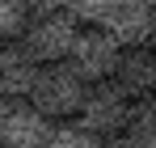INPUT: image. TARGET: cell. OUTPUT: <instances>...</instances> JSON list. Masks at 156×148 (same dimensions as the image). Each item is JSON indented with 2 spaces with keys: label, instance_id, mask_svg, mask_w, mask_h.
<instances>
[{
  "label": "cell",
  "instance_id": "obj_1",
  "mask_svg": "<svg viewBox=\"0 0 156 148\" xmlns=\"http://www.w3.org/2000/svg\"><path fill=\"white\" fill-rule=\"evenodd\" d=\"M89 93V85L80 80L68 64H42L34 85H30V106L42 110L51 123H63V119H76L80 114V102Z\"/></svg>",
  "mask_w": 156,
  "mask_h": 148
},
{
  "label": "cell",
  "instance_id": "obj_2",
  "mask_svg": "<svg viewBox=\"0 0 156 148\" xmlns=\"http://www.w3.org/2000/svg\"><path fill=\"white\" fill-rule=\"evenodd\" d=\"M80 34V21L68 13V9H55V13H34L21 34V51L42 68V64H63L68 51Z\"/></svg>",
  "mask_w": 156,
  "mask_h": 148
},
{
  "label": "cell",
  "instance_id": "obj_3",
  "mask_svg": "<svg viewBox=\"0 0 156 148\" xmlns=\"http://www.w3.org/2000/svg\"><path fill=\"white\" fill-rule=\"evenodd\" d=\"M118 59H122V47L105 34L101 25H89V30H80L72 51H68V68L84 80V85H101V80H114L118 72Z\"/></svg>",
  "mask_w": 156,
  "mask_h": 148
},
{
  "label": "cell",
  "instance_id": "obj_4",
  "mask_svg": "<svg viewBox=\"0 0 156 148\" xmlns=\"http://www.w3.org/2000/svg\"><path fill=\"white\" fill-rule=\"evenodd\" d=\"M131 106L135 102L114 85V80H101V85H89V93L80 102V114L76 123L84 131H93V135H122L127 131V119H131Z\"/></svg>",
  "mask_w": 156,
  "mask_h": 148
},
{
  "label": "cell",
  "instance_id": "obj_5",
  "mask_svg": "<svg viewBox=\"0 0 156 148\" xmlns=\"http://www.w3.org/2000/svg\"><path fill=\"white\" fill-rule=\"evenodd\" d=\"M97 25H101L122 51L148 47V43L156 38V9L148 4V0H118Z\"/></svg>",
  "mask_w": 156,
  "mask_h": 148
},
{
  "label": "cell",
  "instance_id": "obj_6",
  "mask_svg": "<svg viewBox=\"0 0 156 148\" xmlns=\"http://www.w3.org/2000/svg\"><path fill=\"white\" fill-rule=\"evenodd\" d=\"M55 123L30 102H4L0 110V148H47Z\"/></svg>",
  "mask_w": 156,
  "mask_h": 148
},
{
  "label": "cell",
  "instance_id": "obj_7",
  "mask_svg": "<svg viewBox=\"0 0 156 148\" xmlns=\"http://www.w3.org/2000/svg\"><path fill=\"white\" fill-rule=\"evenodd\" d=\"M114 85H118L131 102L156 98V51L152 47H131V51H122L118 72H114Z\"/></svg>",
  "mask_w": 156,
  "mask_h": 148
},
{
  "label": "cell",
  "instance_id": "obj_8",
  "mask_svg": "<svg viewBox=\"0 0 156 148\" xmlns=\"http://www.w3.org/2000/svg\"><path fill=\"white\" fill-rule=\"evenodd\" d=\"M34 76H38V64L21 51V43L0 47V98L4 102H26Z\"/></svg>",
  "mask_w": 156,
  "mask_h": 148
},
{
  "label": "cell",
  "instance_id": "obj_9",
  "mask_svg": "<svg viewBox=\"0 0 156 148\" xmlns=\"http://www.w3.org/2000/svg\"><path fill=\"white\" fill-rule=\"evenodd\" d=\"M122 140L135 148H156V98H144L131 106V119H127V131Z\"/></svg>",
  "mask_w": 156,
  "mask_h": 148
},
{
  "label": "cell",
  "instance_id": "obj_10",
  "mask_svg": "<svg viewBox=\"0 0 156 148\" xmlns=\"http://www.w3.org/2000/svg\"><path fill=\"white\" fill-rule=\"evenodd\" d=\"M30 4L26 0H0V43H21V34H26V25H30Z\"/></svg>",
  "mask_w": 156,
  "mask_h": 148
},
{
  "label": "cell",
  "instance_id": "obj_11",
  "mask_svg": "<svg viewBox=\"0 0 156 148\" xmlns=\"http://www.w3.org/2000/svg\"><path fill=\"white\" fill-rule=\"evenodd\" d=\"M47 148H101V140L93 131H84L80 123H55Z\"/></svg>",
  "mask_w": 156,
  "mask_h": 148
},
{
  "label": "cell",
  "instance_id": "obj_12",
  "mask_svg": "<svg viewBox=\"0 0 156 148\" xmlns=\"http://www.w3.org/2000/svg\"><path fill=\"white\" fill-rule=\"evenodd\" d=\"M114 4H118V0H68V13H72L76 21H93L97 25Z\"/></svg>",
  "mask_w": 156,
  "mask_h": 148
},
{
  "label": "cell",
  "instance_id": "obj_13",
  "mask_svg": "<svg viewBox=\"0 0 156 148\" xmlns=\"http://www.w3.org/2000/svg\"><path fill=\"white\" fill-rule=\"evenodd\" d=\"M34 13H55V9H68V0H26Z\"/></svg>",
  "mask_w": 156,
  "mask_h": 148
},
{
  "label": "cell",
  "instance_id": "obj_14",
  "mask_svg": "<svg viewBox=\"0 0 156 148\" xmlns=\"http://www.w3.org/2000/svg\"><path fill=\"white\" fill-rule=\"evenodd\" d=\"M101 148H135V144H127V140H110V144H101Z\"/></svg>",
  "mask_w": 156,
  "mask_h": 148
},
{
  "label": "cell",
  "instance_id": "obj_15",
  "mask_svg": "<svg viewBox=\"0 0 156 148\" xmlns=\"http://www.w3.org/2000/svg\"><path fill=\"white\" fill-rule=\"evenodd\" d=\"M0 110H4V98H0Z\"/></svg>",
  "mask_w": 156,
  "mask_h": 148
},
{
  "label": "cell",
  "instance_id": "obj_16",
  "mask_svg": "<svg viewBox=\"0 0 156 148\" xmlns=\"http://www.w3.org/2000/svg\"><path fill=\"white\" fill-rule=\"evenodd\" d=\"M148 4H152V9H156V0H148Z\"/></svg>",
  "mask_w": 156,
  "mask_h": 148
},
{
  "label": "cell",
  "instance_id": "obj_17",
  "mask_svg": "<svg viewBox=\"0 0 156 148\" xmlns=\"http://www.w3.org/2000/svg\"><path fill=\"white\" fill-rule=\"evenodd\" d=\"M152 51H156V38H152Z\"/></svg>",
  "mask_w": 156,
  "mask_h": 148
}]
</instances>
